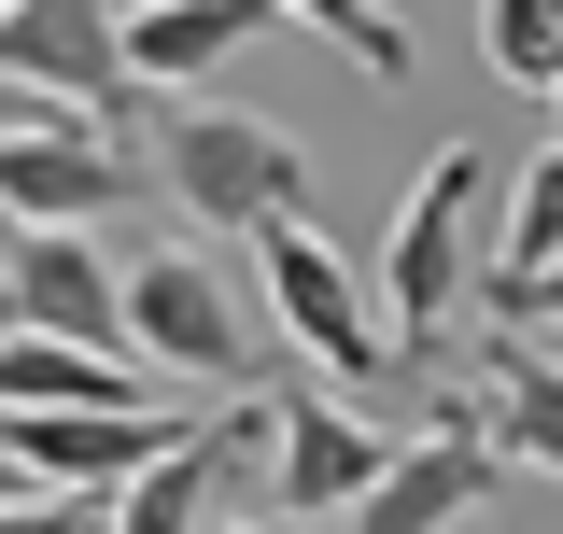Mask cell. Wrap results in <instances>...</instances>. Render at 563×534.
I'll return each mask as SVG.
<instances>
[{
	"label": "cell",
	"mask_w": 563,
	"mask_h": 534,
	"mask_svg": "<svg viewBox=\"0 0 563 534\" xmlns=\"http://www.w3.org/2000/svg\"><path fill=\"white\" fill-rule=\"evenodd\" d=\"M155 183L184 198L198 240H282V225H310V141L268 113H225V99H184V113H155Z\"/></svg>",
	"instance_id": "1"
},
{
	"label": "cell",
	"mask_w": 563,
	"mask_h": 534,
	"mask_svg": "<svg viewBox=\"0 0 563 534\" xmlns=\"http://www.w3.org/2000/svg\"><path fill=\"white\" fill-rule=\"evenodd\" d=\"M479 211H493V155L451 141L409 183L395 240H380V337H395V366H437L451 352V310L479 296Z\"/></svg>",
	"instance_id": "2"
},
{
	"label": "cell",
	"mask_w": 563,
	"mask_h": 534,
	"mask_svg": "<svg viewBox=\"0 0 563 534\" xmlns=\"http://www.w3.org/2000/svg\"><path fill=\"white\" fill-rule=\"evenodd\" d=\"M141 155L99 141L85 113H43V99H0V240H113Z\"/></svg>",
	"instance_id": "3"
},
{
	"label": "cell",
	"mask_w": 563,
	"mask_h": 534,
	"mask_svg": "<svg viewBox=\"0 0 563 534\" xmlns=\"http://www.w3.org/2000/svg\"><path fill=\"white\" fill-rule=\"evenodd\" d=\"M128 352L155 380H211V394H225V380L254 366V310H240L225 254H198V240L128 254Z\"/></svg>",
	"instance_id": "4"
},
{
	"label": "cell",
	"mask_w": 563,
	"mask_h": 534,
	"mask_svg": "<svg viewBox=\"0 0 563 534\" xmlns=\"http://www.w3.org/2000/svg\"><path fill=\"white\" fill-rule=\"evenodd\" d=\"M254 267H268V310H282V337H296L310 366H339V408L395 380V337H380V296L352 281V254L324 240V225H282V240H254Z\"/></svg>",
	"instance_id": "5"
},
{
	"label": "cell",
	"mask_w": 563,
	"mask_h": 534,
	"mask_svg": "<svg viewBox=\"0 0 563 534\" xmlns=\"http://www.w3.org/2000/svg\"><path fill=\"white\" fill-rule=\"evenodd\" d=\"M380 465H395V436L366 422V408H339V380H310V394L268 408V507L282 521H324L339 534L366 492H380Z\"/></svg>",
	"instance_id": "6"
},
{
	"label": "cell",
	"mask_w": 563,
	"mask_h": 534,
	"mask_svg": "<svg viewBox=\"0 0 563 534\" xmlns=\"http://www.w3.org/2000/svg\"><path fill=\"white\" fill-rule=\"evenodd\" d=\"M0 337L128 352V267H113V240H0Z\"/></svg>",
	"instance_id": "7"
},
{
	"label": "cell",
	"mask_w": 563,
	"mask_h": 534,
	"mask_svg": "<svg viewBox=\"0 0 563 534\" xmlns=\"http://www.w3.org/2000/svg\"><path fill=\"white\" fill-rule=\"evenodd\" d=\"M0 99H43V113H128V57H113V14L99 0H0Z\"/></svg>",
	"instance_id": "8"
},
{
	"label": "cell",
	"mask_w": 563,
	"mask_h": 534,
	"mask_svg": "<svg viewBox=\"0 0 563 534\" xmlns=\"http://www.w3.org/2000/svg\"><path fill=\"white\" fill-rule=\"evenodd\" d=\"M479 492H493V436H479V408H437L422 436H395L380 492H366L339 534H451L465 507H479Z\"/></svg>",
	"instance_id": "9"
},
{
	"label": "cell",
	"mask_w": 563,
	"mask_h": 534,
	"mask_svg": "<svg viewBox=\"0 0 563 534\" xmlns=\"http://www.w3.org/2000/svg\"><path fill=\"white\" fill-rule=\"evenodd\" d=\"M254 29H282L268 0H141V14H113V57H128V99H155V85H211V70L240 57Z\"/></svg>",
	"instance_id": "10"
},
{
	"label": "cell",
	"mask_w": 563,
	"mask_h": 534,
	"mask_svg": "<svg viewBox=\"0 0 563 534\" xmlns=\"http://www.w3.org/2000/svg\"><path fill=\"white\" fill-rule=\"evenodd\" d=\"M479 436H493V465L563 478V352L550 337H479Z\"/></svg>",
	"instance_id": "11"
},
{
	"label": "cell",
	"mask_w": 563,
	"mask_h": 534,
	"mask_svg": "<svg viewBox=\"0 0 563 534\" xmlns=\"http://www.w3.org/2000/svg\"><path fill=\"white\" fill-rule=\"evenodd\" d=\"M563 267V141H536L507 169V225H493V267L479 281H550Z\"/></svg>",
	"instance_id": "12"
},
{
	"label": "cell",
	"mask_w": 563,
	"mask_h": 534,
	"mask_svg": "<svg viewBox=\"0 0 563 534\" xmlns=\"http://www.w3.org/2000/svg\"><path fill=\"white\" fill-rule=\"evenodd\" d=\"M282 29H324L366 85H409V14H380V0H296Z\"/></svg>",
	"instance_id": "13"
},
{
	"label": "cell",
	"mask_w": 563,
	"mask_h": 534,
	"mask_svg": "<svg viewBox=\"0 0 563 534\" xmlns=\"http://www.w3.org/2000/svg\"><path fill=\"white\" fill-rule=\"evenodd\" d=\"M479 43H493V70H507V85H563V0H493Z\"/></svg>",
	"instance_id": "14"
},
{
	"label": "cell",
	"mask_w": 563,
	"mask_h": 534,
	"mask_svg": "<svg viewBox=\"0 0 563 534\" xmlns=\"http://www.w3.org/2000/svg\"><path fill=\"white\" fill-rule=\"evenodd\" d=\"M0 507H29V478H14V450H0Z\"/></svg>",
	"instance_id": "15"
},
{
	"label": "cell",
	"mask_w": 563,
	"mask_h": 534,
	"mask_svg": "<svg viewBox=\"0 0 563 534\" xmlns=\"http://www.w3.org/2000/svg\"><path fill=\"white\" fill-rule=\"evenodd\" d=\"M211 534H268V521H211Z\"/></svg>",
	"instance_id": "16"
},
{
	"label": "cell",
	"mask_w": 563,
	"mask_h": 534,
	"mask_svg": "<svg viewBox=\"0 0 563 534\" xmlns=\"http://www.w3.org/2000/svg\"><path fill=\"white\" fill-rule=\"evenodd\" d=\"M550 99H563V85H550ZM550 141H563V127H550Z\"/></svg>",
	"instance_id": "17"
}]
</instances>
